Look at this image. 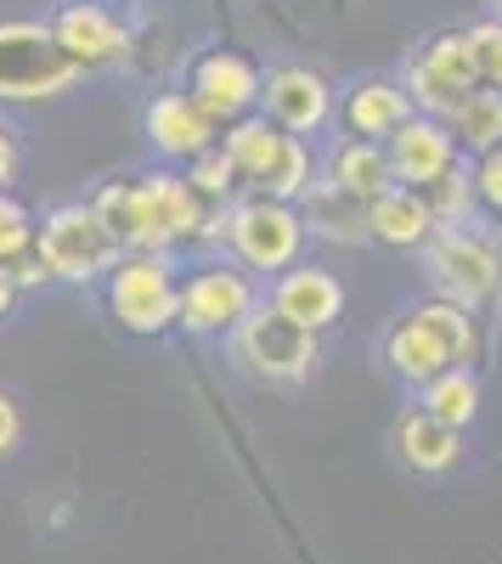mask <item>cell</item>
<instances>
[{"instance_id":"obj_1","label":"cell","mask_w":502,"mask_h":564,"mask_svg":"<svg viewBox=\"0 0 502 564\" xmlns=\"http://www.w3.org/2000/svg\"><path fill=\"white\" fill-rule=\"evenodd\" d=\"M220 148H226V159L238 164L249 193H265V198L299 204L310 186L323 181V170H316V159H310V141L288 135L277 119H265V113H249L238 124H226Z\"/></svg>"},{"instance_id":"obj_2","label":"cell","mask_w":502,"mask_h":564,"mask_svg":"<svg viewBox=\"0 0 502 564\" xmlns=\"http://www.w3.org/2000/svg\"><path fill=\"white\" fill-rule=\"evenodd\" d=\"M305 215L299 204H283V198H265V193H243L232 209H226V254L238 265H249L254 276H277L288 265L305 260Z\"/></svg>"},{"instance_id":"obj_3","label":"cell","mask_w":502,"mask_h":564,"mask_svg":"<svg viewBox=\"0 0 502 564\" xmlns=\"http://www.w3.org/2000/svg\"><path fill=\"white\" fill-rule=\"evenodd\" d=\"M79 79L85 68L63 52L52 23H29V18L0 23V102H52Z\"/></svg>"},{"instance_id":"obj_4","label":"cell","mask_w":502,"mask_h":564,"mask_svg":"<svg viewBox=\"0 0 502 564\" xmlns=\"http://www.w3.org/2000/svg\"><path fill=\"white\" fill-rule=\"evenodd\" d=\"M34 249H40L45 265H52V282H74V289L108 282L113 265L124 260V243L113 238V226L90 204H57L40 220Z\"/></svg>"},{"instance_id":"obj_5","label":"cell","mask_w":502,"mask_h":564,"mask_svg":"<svg viewBox=\"0 0 502 564\" xmlns=\"http://www.w3.org/2000/svg\"><path fill=\"white\" fill-rule=\"evenodd\" d=\"M429 294H446L469 311L502 300V243H491L480 226H440L424 243Z\"/></svg>"},{"instance_id":"obj_6","label":"cell","mask_w":502,"mask_h":564,"mask_svg":"<svg viewBox=\"0 0 502 564\" xmlns=\"http://www.w3.org/2000/svg\"><path fill=\"white\" fill-rule=\"evenodd\" d=\"M401 85H406V97L418 102V113L446 119L451 108L469 97V90L485 85L469 29H435V34H424L413 52H406V63H401Z\"/></svg>"},{"instance_id":"obj_7","label":"cell","mask_w":502,"mask_h":564,"mask_svg":"<svg viewBox=\"0 0 502 564\" xmlns=\"http://www.w3.org/2000/svg\"><path fill=\"white\" fill-rule=\"evenodd\" d=\"M232 361L260 384H305L323 361V334H305L260 300L232 334Z\"/></svg>"},{"instance_id":"obj_8","label":"cell","mask_w":502,"mask_h":564,"mask_svg":"<svg viewBox=\"0 0 502 564\" xmlns=\"http://www.w3.org/2000/svg\"><path fill=\"white\" fill-rule=\"evenodd\" d=\"M108 311L124 334L153 339L181 327V276L170 254H124L108 276Z\"/></svg>"},{"instance_id":"obj_9","label":"cell","mask_w":502,"mask_h":564,"mask_svg":"<svg viewBox=\"0 0 502 564\" xmlns=\"http://www.w3.org/2000/svg\"><path fill=\"white\" fill-rule=\"evenodd\" d=\"M260 282L238 260H204L181 276V327L193 339H232L243 316L260 305Z\"/></svg>"},{"instance_id":"obj_10","label":"cell","mask_w":502,"mask_h":564,"mask_svg":"<svg viewBox=\"0 0 502 564\" xmlns=\"http://www.w3.org/2000/svg\"><path fill=\"white\" fill-rule=\"evenodd\" d=\"M260 113L277 119L288 135H316V130H328L339 119V90L328 85L323 68H310V63H277V68H265Z\"/></svg>"},{"instance_id":"obj_11","label":"cell","mask_w":502,"mask_h":564,"mask_svg":"<svg viewBox=\"0 0 502 564\" xmlns=\"http://www.w3.org/2000/svg\"><path fill=\"white\" fill-rule=\"evenodd\" d=\"M113 238L124 243V254H170V231H164V215H159V198H153V181L148 175H124V181H102L97 198H90Z\"/></svg>"},{"instance_id":"obj_12","label":"cell","mask_w":502,"mask_h":564,"mask_svg":"<svg viewBox=\"0 0 502 564\" xmlns=\"http://www.w3.org/2000/svg\"><path fill=\"white\" fill-rule=\"evenodd\" d=\"M265 305L277 316H288L294 327H305V334H328L345 316V282L328 265L299 260V265H288L265 282Z\"/></svg>"},{"instance_id":"obj_13","label":"cell","mask_w":502,"mask_h":564,"mask_svg":"<svg viewBox=\"0 0 502 564\" xmlns=\"http://www.w3.org/2000/svg\"><path fill=\"white\" fill-rule=\"evenodd\" d=\"M142 130L153 141V153L170 159V164H193L198 153L220 148V124L204 113V102L193 90H159L142 113Z\"/></svg>"},{"instance_id":"obj_14","label":"cell","mask_w":502,"mask_h":564,"mask_svg":"<svg viewBox=\"0 0 502 564\" xmlns=\"http://www.w3.org/2000/svg\"><path fill=\"white\" fill-rule=\"evenodd\" d=\"M260 85H265V74L238 52H204L187 74V90L204 102V113L215 124H238V119L260 113Z\"/></svg>"},{"instance_id":"obj_15","label":"cell","mask_w":502,"mask_h":564,"mask_svg":"<svg viewBox=\"0 0 502 564\" xmlns=\"http://www.w3.org/2000/svg\"><path fill=\"white\" fill-rule=\"evenodd\" d=\"M52 29L63 40V52L85 74L130 57V29H124V18L108 7V0H63V7L52 12Z\"/></svg>"},{"instance_id":"obj_16","label":"cell","mask_w":502,"mask_h":564,"mask_svg":"<svg viewBox=\"0 0 502 564\" xmlns=\"http://www.w3.org/2000/svg\"><path fill=\"white\" fill-rule=\"evenodd\" d=\"M384 148H390L395 181H401V186H418V193H424L429 181H440L458 159H469V153L458 148V135H451V124L435 119V113H413V119H406V124L384 141Z\"/></svg>"},{"instance_id":"obj_17","label":"cell","mask_w":502,"mask_h":564,"mask_svg":"<svg viewBox=\"0 0 502 564\" xmlns=\"http://www.w3.org/2000/svg\"><path fill=\"white\" fill-rule=\"evenodd\" d=\"M418 113V102L406 97L401 74H368V79H350L339 90V124L345 135H368V141H390L406 119Z\"/></svg>"},{"instance_id":"obj_18","label":"cell","mask_w":502,"mask_h":564,"mask_svg":"<svg viewBox=\"0 0 502 564\" xmlns=\"http://www.w3.org/2000/svg\"><path fill=\"white\" fill-rule=\"evenodd\" d=\"M379 356H384V372H390V379L413 384V390H424L429 379H440L446 367H458V361H451V350L440 345V334H435V327H429L413 305H406V311L384 327Z\"/></svg>"},{"instance_id":"obj_19","label":"cell","mask_w":502,"mask_h":564,"mask_svg":"<svg viewBox=\"0 0 502 564\" xmlns=\"http://www.w3.org/2000/svg\"><path fill=\"white\" fill-rule=\"evenodd\" d=\"M440 231L429 198L418 193V186H390V193H379L368 204V243L379 249H395V254H424V243Z\"/></svg>"},{"instance_id":"obj_20","label":"cell","mask_w":502,"mask_h":564,"mask_svg":"<svg viewBox=\"0 0 502 564\" xmlns=\"http://www.w3.org/2000/svg\"><path fill=\"white\" fill-rule=\"evenodd\" d=\"M390 446H395V457L413 468V475H451L458 457H463V430L440 423L429 406H413V412L395 417Z\"/></svg>"},{"instance_id":"obj_21","label":"cell","mask_w":502,"mask_h":564,"mask_svg":"<svg viewBox=\"0 0 502 564\" xmlns=\"http://www.w3.org/2000/svg\"><path fill=\"white\" fill-rule=\"evenodd\" d=\"M323 181H334L339 193L373 204L379 193L395 186V170H390V148L384 141H368V135H339L328 159H323Z\"/></svg>"},{"instance_id":"obj_22","label":"cell","mask_w":502,"mask_h":564,"mask_svg":"<svg viewBox=\"0 0 502 564\" xmlns=\"http://www.w3.org/2000/svg\"><path fill=\"white\" fill-rule=\"evenodd\" d=\"M299 215H305V231L323 238V243H339V249L368 243V204L339 193L334 181H316L310 193L299 198Z\"/></svg>"},{"instance_id":"obj_23","label":"cell","mask_w":502,"mask_h":564,"mask_svg":"<svg viewBox=\"0 0 502 564\" xmlns=\"http://www.w3.org/2000/svg\"><path fill=\"white\" fill-rule=\"evenodd\" d=\"M148 181H153V198H159V215H164L170 243H175V249H181V243H198L215 204L198 198V186L187 181V170H181V175H175V170H148Z\"/></svg>"},{"instance_id":"obj_24","label":"cell","mask_w":502,"mask_h":564,"mask_svg":"<svg viewBox=\"0 0 502 564\" xmlns=\"http://www.w3.org/2000/svg\"><path fill=\"white\" fill-rule=\"evenodd\" d=\"M446 124H451V135H458V148H463L469 159L496 153V148H502V90H496V85L469 90V97L446 113Z\"/></svg>"},{"instance_id":"obj_25","label":"cell","mask_w":502,"mask_h":564,"mask_svg":"<svg viewBox=\"0 0 502 564\" xmlns=\"http://www.w3.org/2000/svg\"><path fill=\"white\" fill-rule=\"evenodd\" d=\"M424 198H429V209H435V220L440 226H480V181H474V159H458L440 181H429L424 186Z\"/></svg>"},{"instance_id":"obj_26","label":"cell","mask_w":502,"mask_h":564,"mask_svg":"<svg viewBox=\"0 0 502 564\" xmlns=\"http://www.w3.org/2000/svg\"><path fill=\"white\" fill-rule=\"evenodd\" d=\"M418 406H429L440 423H451V430H469L474 412H480V372L474 367H446L440 379L424 384Z\"/></svg>"},{"instance_id":"obj_27","label":"cell","mask_w":502,"mask_h":564,"mask_svg":"<svg viewBox=\"0 0 502 564\" xmlns=\"http://www.w3.org/2000/svg\"><path fill=\"white\" fill-rule=\"evenodd\" d=\"M187 181L198 186V198H204V204H238V186H243L238 164L226 159V148L198 153V159L187 164Z\"/></svg>"},{"instance_id":"obj_28","label":"cell","mask_w":502,"mask_h":564,"mask_svg":"<svg viewBox=\"0 0 502 564\" xmlns=\"http://www.w3.org/2000/svg\"><path fill=\"white\" fill-rule=\"evenodd\" d=\"M34 238H40L34 215H29L12 193H0V265H12L18 254H29V249H34Z\"/></svg>"},{"instance_id":"obj_29","label":"cell","mask_w":502,"mask_h":564,"mask_svg":"<svg viewBox=\"0 0 502 564\" xmlns=\"http://www.w3.org/2000/svg\"><path fill=\"white\" fill-rule=\"evenodd\" d=\"M469 40H474V57H480V79L502 90V18H474Z\"/></svg>"},{"instance_id":"obj_30","label":"cell","mask_w":502,"mask_h":564,"mask_svg":"<svg viewBox=\"0 0 502 564\" xmlns=\"http://www.w3.org/2000/svg\"><path fill=\"white\" fill-rule=\"evenodd\" d=\"M474 181H480V209L502 220V148L474 159Z\"/></svg>"},{"instance_id":"obj_31","label":"cell","mask_w":502,"mask_h":564,"mask_svg":"<svg viewBox=\"0 0 502 564\" xmlns=\"http://www.w3.org/2000/svg\"><path fill=\"white\" fill-rule=\"evenodd\" d=\"M12 282H18V289H40V282H52V265L40 260V249H29V254L12 260Z\"/></svg>"},{"instance_id":"obj_32","label":"cell","mask_w":502,"mask_h":564,"mask_svg":"<svg viewBox=\"0 0 502 564\" xmlns=\"http://www.w3.org/2000/svg\"><path fill=\"white\" fill-rule=\"evenodd\" d=\"M18 441H23V417H18L12 395H0V457H7Z\"/></svg>"},{"instance_id":"obj_33","label":"cell","mask_w":502,"mask_h":564,"mask_svg":"<svg viewBox=\"0 0 502 564\" xmlns=\"http://www.w3.org/2000/svg\"><path fill=\"white\" fill-rule=\"evenodd\" d=\"M12 181H18V135L0 124V193H7Z\"/></svg>"},{"instance_id":"obj_34","label":"cell","mask_w":502,"mask_h":564,"mask_svg":"<svg viewBox=\"0 0 502 564\" xmlns=\"http://www.w3.org/2000/svg\"><path fill=\"white\" fill-rule=\"evenodd\" d=\"M18 305V282H12V265H0V316Z\"/></svg>"},{"instance_id":"obj_35","label":"cell","mask_w":502,"mask_h":564,"mask_svg":"<svg viewBox=\"0 0 502 564\" xmlns=\"http://www.w3.org/2000/svg\"><path fill=\"white\" fill-rule=\"evenodd\" d=\"M496 7H502V0H496Z\"/></svg>"}]
</instances>
